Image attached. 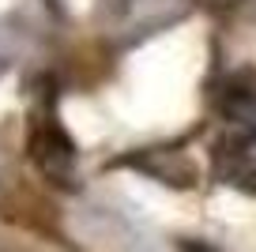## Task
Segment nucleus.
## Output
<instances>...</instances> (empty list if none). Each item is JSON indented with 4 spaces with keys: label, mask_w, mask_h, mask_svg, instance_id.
Listing matches in <instances>:
<instances>
[{
    "label": "nucleus",
    "mask_w": 256,
    "mask_h": 252,
    "mask_svg": "<svg viewBox=\"0 0 256 252\" xmlns=\"http://www.w3.org/2000/svg\"><path fill=\"white\" fill-rule=\"evenodd\" d=\"M211 162H215V177L226 188L256 196V128L234 124V132L218 136Z\"/></svg>",
    "instance_id": "2"
},
{
    "label": "nucleus",
    "mask_w": 256,
    "mask_h": 252,
    "mask_svg": "<svg viewBox=\"0 0 256 252\" xmlns=\"http://www.w3.org/2000/svg\"><path fill=\"white\" fill-rule=\"evenodd\" d=\"M200 12H208V16H226V12H234L241 4V0H192Z\"/></svg>",
    "instance_id": "4"
},
{
    "label": "nucleus",
    "mask_w": 256,
    "mask_h": 252,
    "mask_svg": "<svg viewBox=\"0 0 256 252\" xmlns=\"http://www.w3.org/2000/svg\"><path fill=\"white\" fill-rule=\"evenodd\" d=\"M26 154L38 166V174L56 188H76L80 184V150H76L72 136L64 132L56 117H34L30 132H26Z\"/></svg>",
    "instance_id": "1"
},
{
    "label": "nucleus",
    "mask_w": 256,
    "mask_h": 252,
    "mask_svg": "<svg viewBox=\"0 0 256 252\" xmlns=\"http://www.w3.org/2000/svg\"><path fill=\"white\" fill-rule=\"evenodd\" d=\"M218 110L230 124L256 128V72H238L218 94Z\"/></svg>",
    "instance_id": "3"
}]
</instances>
